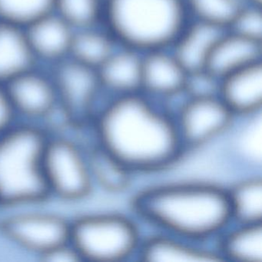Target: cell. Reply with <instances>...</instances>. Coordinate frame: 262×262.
Wrapping results in <instances>:
<instances>
[{
	"mask_svg": "<svg viewBox=\"0 0 262 262\" xmlns=\"http://www.w3.org/2000/svg\"><path fill=\"white\" fill-rule=\"evenodd\" d=\"M86 132L136 176L169 169L187 154L172 112L141 93L108 98Z\"/></svg>",
	"mask_w": 262,
	"mask_h": 262,
	"instance_id": "obj_1",
	"label": "cell"
},
{
	"mask_svg": "<svg viewBox=\"0 0 262 262\" xmlns=\"http://www.w3.org/2000/svg\"><path fill=\"white\" fill-rule=\"evenodd\" d=\"M132 208L156 231L199 243L217 240L232 223L226 187L203 181L147 187L135 194Z\"/></svg>",
	"mask_w": 262,
	"mask_h": 262,
	"instance_id": "obj_2",
	"label": "cell"
},
{
	"mask_svg": "<svg viewBox=\"0 0 262 262\" xmlns=\"http://www.w3.org/2000/svg\"><path fill=\"white\" fill-rule=\"evenodd\" d=\"M48 129L16 122L0 136V211L51 203L43 172Z\"/></svg>",
	"mask_w": 262,
	"mask_h": 262,
	"instance_id": "obj_3",
	"label": "cell"
},
{
	"mask_svg": "<svg viewBox=\"0 0 262 262\" xmlns=\"http://www.w3.org/2000/svg\"><path fill=\"white\" fill-rule=\"evenodd\" d=\"M190 19L185 0H104L102 25L142 53L171 48Z\"/></svg>",
	"mask_w": 262,
	"mask_h": 262,
	"instance_id": "obj_4",
	"label": "cell"
},
{
	"mask_svg": "<svg viewBox=\"0 0 262 262\" xmlns=\"http://www.w3.org/2000/svg\"><path fill=\"white\" fill-rule=\"evenodd\" d=\"M86 131L67 127L48 129L43 153V172L51 202L76 205L95 191Z\"/></svg>",
	"mask_w": 262,
	"mask_h": 262,
	"instance_id": "obj_5",
	"label": "cell"
},
{
	"mask_svg": "<svg viewBox=\"0 0 262 262\" xmlns=\"http://www.w3.org/2000/svg\"><path fill=\"white\" fill-rule=\"evenodd\" d=\"M143 235L136 219L116 211L71 215L70 243L82 262H124L137 257Z\"/></svg>",
	"mask_w": 262,
	"mask_h": 262,
	"instance_id": "obj_6",
	"label": "cell"
},
{
	"mask_svg": "<svg viewBox=\"0 0 262 262\" xmlns=\"http://www.w3.org/2000/svg\"><path fill=\"white\" fill-rule=\"evenodd\" d=\"M49 204L0 211V237L36 260L70 242L71 215Z\"/></svg>",
	"mask_w": 262,
	"mask_h": 262,
	"instance_id": "obj_7",
	"label": "cell"
},
{
	"mask_svg": "<svg viewBox=\"0 0 262 262\" xmlns=\"http://www.w3.org/2000/svg\"><path fill=\"white\" fill-rule=\"evenodd\" d=\"M52 79L59 100L61 125L86 131L108 98L101 85L97 70L71 59L59 65Z\"/></svg>",
	"mask_w": 262,
	"mask_h": 262,
	"instance_id": "obj_8",
	"label": "cell"
},
{
	"mask_svg": "<svg viewBox=\"0 0 262 262\" xmlns=\"http://www.w3.org/2000/svg\"><path fill=\"white\" fill-rule=\"evenodd\" d=\"M172 113L186 153L200 149L223 136L237 120L219 95H186Z\"/></svg>",
	"mask_w": 262,
	"mask_h": 262,
	"instance_id": "obj_9",
	"label": "cell"
},
{
	"mask_svg": "<svg viewBox=\"0 0 262 262\" xmlns=\"http://www.w3.org/2000/svg\"><path fill=\"white\" fill-rule=\"evenodd\" d=\"M4 87L19 122L47 129L61 125L59 100L52 78L30 70Z\"/></svg>",
	"mask_w": 262,
	"mask_h": 262,
	"instance_id": "obj_10",
	"label": "cell"
},
{
	"mask_svg": "<svg viewBox=\"0 0 262 262\" xmlns=\"http://www.w3.org/2000/svg\"><path fill=\"white\" fill-rule=\"evenodd\" d=\"M187 74L170 49L143 53L141 93L167 106L187 94Z\"/></svg>",
	"mask_w": 262,
	"mask_h": 262,
	"instance_id": "obj_11",
	"label": "cell"
},
{
	"mask_svg": "<svg viewBox=\"0 0 262 262\" xmlns=\"http://www.w3.org/2000/svg\"><path fill=\"white\" fill-rule=\"evenodd\" d=\"M219 96L236 119H252L262 111V61L221 79Z\"/></svg>",
	"mask_w": 262,
	"mask_h": 262,
	"instance_id": "obj_12",
	"label": "cell"
},
{
	"mask_svg": "<svg viewBox=\"0 0 262 262\" xmlns=\"http://www.w3.org/2000/svg\"><path fill=\"white\" fill-rule=\"evenodd\" d=\"M137 258L146 262H222L216 248L156 231L144 237Z\"/></svg>",
	"mask_w": 262,
	"mask_h": 262,
	"instance_id": "obj_13",
	"label": "cell"
},
{
	"mask_svg": "<svg viewBox=\"0 0 262 262\" xmlns=\"http://www.w3.org/2000/svg\"><path fill=\"white\" fill-rule=\"evenodd\" d=\"M142 54L119 45L99 67V80L108 98L141 93Z\"/></svg>",
	"mask_w": 262,
	"mask_h": 262,
	"instance_id": "obj_14",
	"label": "cell"
},
{
	"mask_svg": "<svg viewBox=\"0 0 262 262\" xmlns=\"http://www.w3.org/2000/svg\"><path fill=\"white\" fill-rule=\"evenodd\" d=\"M225 31L191 18L170 50L187 73L205 69L216 42Z\"/></svg>",
	"mask_w": 262,
	"mask_h": 262,
	"instance_id": "obj_15",
	"label": "cell"
},
{
	"mask_svg": "<svg viewBox=\"0 0 262 262\" xmlns=\"http://www.w3.org/2000/svg\"><path fill=\"white\" fill-rule=\"evenodd\" d=\"M262 61V42L251 40L229 30L216 42L206 69L219 79Z\"/></svg>",
	"mask_w": 262,
	"mask_h": 262,
	"instance_id": "obj_16",
	"label": "cell"
},
{
	"mask_svg": "<svg viewBox=\"0 0 262 262\" xmlns=\"http://www.w3.org/2000/svg\"><path fill=\"white\" fill-rule=\"evenodd\" d=\"M25 31L35 57L56 61L70 54L75 30L59 15L50 13Z\"/></svg>",
	"mask_w": 262,
	"mask_h": 262,
	"instance_id": "obj_17",
	"label": "cell"
},
{
	"mask_svg": "<svg viewBox=\"0 0 262 262\" xmlns=\"http://www.w3.org/2000/svg\"><path fill=\"white\" fill-rule=\"evenodd\" d=\"M35 58L26 31L0 22V85L32 70Z\"/></svg>",
	"mask_w": 262,
	"mask_h": 262,
	"instance_id": "obj_18",
	"label": "cell"
},
{
	"mask_svg": "<svg viewBox=\"0 0 262 262\" xmlns=\"http://www.w3.org/2000/svg\"><path fill=\"white\" fill-rule=\"evenodd\" d=\"M216 244L224 261L262 262V223H231Z\"/></svg>",
	"mask_w": 262,
	"mask_h": 262,
	"instance_id": "obj_19",
	"label": "cell"
},
{
	"mask_svg": "<svg viewBox=\"0 0 262 262\" xmlns=\"http://www.w3.org/2000/svg\"><path fill=\"white\" fill-rule=\"evenodd\" d=\"M232 223H262V177L254 173L226 187Z\"/></svg>",
	"mask_w": 262,
	"mask_h": 262,
	"instance_id": "obj_20",
	"label": "cell"
},
{
	"mask_svg": "<svg viewBox=\"0 0 262 262\" xmlns=\"http://www.w3.org/2000/svg\"><path fill=\"white\" fill-rule=\"evenodd\" d=\"M118 46L104 26L102 29L96 26L74 32L70 54L73 60L97 70Z\"/></svg>",
	"mask_w": 262,
	"mask_h": 262,
	"instance_id": "obj_21",
	"label": "cell"
},
{
	"mask_svg": "<svg viewBox=\"0 0 262 262\" xmlns=\"http://www.w3.org/2000/svg\"><path fill=\"white\" fill-rule=\"evenodd\" d=\"M90 162L95 189L111 194L127 191L133 185L134 174L105 150L90 141Z\"/></svg>",
	"mask_w": 262,
	"mask_h": 262,
	"instance_id": "obj_22",
	"label": "cell"
},
{
	"mask_svg": "<svg viewBox=\"0 0 262 262\" xmlns=\"http://www.w3.org/2000/svg\"><path fill=\"white\" fill-rule=\"evenodd\" d=\"M190 17L227 30L239 10L243 0H185Z\"/></svg>",
	"mask_w": 262,
	"mask_h": 262,
	"instance_id": "obj_23",
	"label": "cell"
},
{
	"mask_svg": "<svg viewBox=\"0 0 262 262\" xmlns=\"http://www.w3.org/2000/svg\"><path fill=\"white\" fill-rule=\"evenodd\" d=\"M56 0H0V22L26 27L53 13Z\"/></svg>",
	"mask_w": 262,
	"mask_h": 262,
	"instance_id": "obj_24",
	"label": "cell"
},
{
	"mask_svg": "<svg viewBox=\"0 0 262 262\" xmlns=\"http://www.w3.org/2000/svg\"><path fill=\"white\" fill-rule=\"evenodd\" d=\"M58 15L75 30L102 24L104 0H56Z\"/></svg>",
	"mask_w": 262,
	"mask_h": 262,
	"instance_id": "obj_25",
	"label": "cell"
},
{
	"mask_svg": "<svg viewBox=\"0 0 262 262\" xmlns=\"http://www.w3.org/2000/svg\"><path fill=\"white\" fill-rule=\"evenodd\" d=\"M227 30L251 40L262 42L261 7L244 4Z\"/></svg>",
	"mask_w": 262,
	"mask_h": 262,
	"instance_id": "obj_26",
	"label": "cell"
},
{
	"mask_svg": "<svg viewBox=\"0 0 262 262\" xmlns=\"http://www.w3.org/2000/svg\"><path fill=\"white\" fill-rule=\"evenodd\" d=\"M220 79L208 69L190 72L187 74L185 92L188 96L219 95Z\"/></svg>",
	"mask_w": 262,
	"mask_h": 262,
	"instance_id": "obj_27",
	"label": "cell"
},
{
	"mask_svg": "<svg viewBox=\"0 0 262 262\" xmlns=\"http://www.w3.org/2000/svg\"><path fill=\"white\" fill-rule=\"evenodd\" d=\"M16 122H18L17 119L10 105L5 89L0 85V136Z\"/></svg>",
	"mask_w": 262,
	"mask_h": 262,
	"instance_id": "obj_28",
	"label": "cell"
},
{
	"mask_svg": "<svg viewBox=\"0 0 262 262\" xmlns=\"http://www.w3.org/2000/svg\"><path fill=\"white\" fill-rule=\"evenodd\" d=\"M42 262H82L70 242L50 251L39 259Z\"/></svg>",
	"mask_w": 262,
	"mask_h": 262,
	"instance_id": "obj_29",
	"label": "cell"
},
{
	"mask_svg": "<svg viewBox=\"0 0 262 262\" xmlns=\"http://www.w3.org/2000/svg\"><path fill=\"white\" fill-rule=\"evenodd\" d=\"M243 1L245 4L261 7L262 0H243Z\"/></svg>",
	"mask_w": 262,
	"mask_h": 262,
	"instance_id": "obj_30",
	"label": "cell"
}]
</instances>
